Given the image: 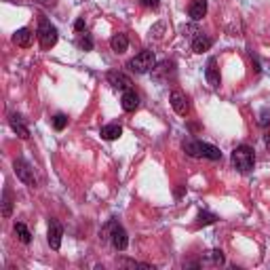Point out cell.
<instances>
[{
	"mask_svg": "<svg viewBox=\"0 0 270 270\" xmlns=\"http://www.w3.org/2000/svg\"><path fill=\"white\" fill-rule=\"evenodd\" d=\"M181 146H184L186 154L192 156V158H209V161H222L220 148L207 144V141H201V139H186Z\"/></svg>",
	"mask_w": 270,
	"mask_h": 270,
	"instance_id": "cell-1",
	"label": "cell"
},
{
	"mask_svg": "<svg viewBox=\"0 0 270 270\" xmlns=\"http://www.w3.org/2000/svg\"><path fill=\"white\" fill-rule=\"evenodd\" d=\"M232 165H234V169H239L243 173L251 171L253 165H256V152H253V148L247 144L236 146L232 150Z\"/></svg>",
	"mask_w": 270,
	"mask_h": 270,
	"instance_id": "cell-2",
	"label": "cell"
},
{
	"mask_svg": "<svg viewBox=\"0 0 270 270\" xmlns=\"http://www.w3.org/2000/svg\"><path fill=\"white\" fill-rule=\"evenodd\" d=\"M36 36H38V41H41L43 49H51V46H55V43H57L59 32H57V28H55L49 19H45V17H43L41 21H38Z\"/></svg>",
	"mask_w": 270,
	"mask_h": 270,
	"instance_id": "cell-3",
	"label": "cell"
},
{
	"mask_svg": "<svg viewBox=\"0 0 270 270\" xmlns=\"http://www.w3.org/2000/svg\"><path fill=\"white\" fill-rule=\"evenodd\" d=\"M154 63H156V57L152 51H139L135 57L129 61V68L133 70L135 74H148L154 70Z\"/></svg>",
	"mask_w": 270,
	"mask_h": 270,
	"instance_id": "cell-4",
	"label": "cell"
},
{
	"mask_svg": "<svg viewBox=\"0 0 270 270\" xmlns=\"http://www.w3.org/2000/svg\"><path fill=\"white\" fill-rule=\"evenodd\" d=\"M13 169H15V176H17L26 186H36V178H34V169H32V165L26 161V158H17V161L13 163Z\"/></svg>",
	"mask_w": 270,
	"mask_h": 270,
	"instance_id": "cell-5",
	"label": "cell"
},
{
	"mask_svg": "<svg viewBox=\"0 0 270 270\" xmlns=\"http://www.w3.org/2000/svg\"><path fill=\"white\" fill-rule=\"evenodd\" d=\"M108 230H110V243H112V247L118 251H125L127 245H129V236H127L125 228L121 224H116V222H110Z\"/></svg>",
	"mask_w": 270,
	"mask_h": 270,
	"instance_id": "cell-6",
	"label": "cell"
},
{
	"mask_svg": "<svg viewBox=\"0 0 270 270\" xmlns=\"http://www.w3.org/2000/svg\"><path fill=\"white\" fill-rule=\"evenodd\" d=\"M108 83L112 85V89H116V91H127V89H131V78L127 76L125 72H118V70H112V72H108Z\"/></svg>",
	"mask_w": 270,
	"mask_h": 270,
	"instance_id": "cell-7",
	"label": "cell"
},
{
	"mask_svg": "<svg viewBox=\"0 0 270 270\" xmlns=\"http://www.w3.org/2000/svg\"><path fill=\"white\" fill-rule=\"evenodd\" d=\"M61 236H63V226L57 220L49 222V234H46V241H49L51 249H59L61 247Z\"/></svg>",
	"mask_w": 270,
	"mask_h": 270,
	"instance_id": "cell-8",
	"label": "cell"
},
{
	"mask_svg": "<svg viewBox=\"0 0 270 270\" xmlns=\"http://www.w3.org/2000/svg\"><path fill=\"white\" fill-rule=\"evenodd\" d=\"M171 108L176 110L180 116H186L190 112V104H188V97L181 91H173L171 93Z\"/></svg>",
	"mask_w": 270,
	"mask_h": 270,
	"instance_id": "cell-9",
	"label": "cell"
},
{
	"mask_svg": "<svg viewBox=\"0 0 270 270\" xmlns=\"http://www.w3.org/2000/svg\"><path fill=\"white\" fill-rule=\"evenodd\" d=\"M121 106H123L125 112H135V110L139 108V95L135 93L133 89H127V91H123Z\"/></svg>",
	"mask_w": 270,
	"mask_h": 270,
	"instance_id": "cell-10",
	"label": "cell"
},
{
	"mask_svg": "<svg viewBox=\"0 0 270 270\" xmlns=\"http://www.w3.org/2000/svg\"><path fill=\"white\" fill-rule=\"evenodd\" d=\"M188 15L192 21H201L207 15V0H192L188 6Z\"/></svg>",
	"mask_w": 270,
	"mask_h": 270,
	"instance_id": "cell-11",
	"label": "cell"
},
{
	"mask_svg": "<svg viewBox=\"0 0 270 270\" xmlns=\"http://www.w3.org/2000/svg\"><path fill=\"white\" fill-rule=\"evenodd\" d=\"M32 41H34V32H32L30 28H19L13 34V43L17 46H23V49H28V46L32 45Z\"/></svg>",
	"mask_w": 270,
	"mask_h": 270,
	"instance_id": "cell-12",
	"label": "cell"
},
{
	"mask_svg": "<svg viewBox=\"0 0 270 270\" xmlns=\"http://www.w3.org/2000/svg\"><path fill=\"white\" fill-rule=\"evenodd\" d=\"M9 125H11V129L17 133L21 139H28L30 137V129L26 127V123H23V118L19 114H11L9 116Z\"/></svg>",
	"mask_w": 270,
	"mask_h": 270,
	"instance_id": "cell-13",
	"label": "cell"
},
{
	"mask_svg": "<svg viewBox=\"0 0 270 270\" xmlns=\"http://www.w3.org/2000/svg\"><path fill=\"white\" fill-rule=\"evenodd\" d=\"M205 76H207V81L211 87H220V70H218V59L211 57L207 61V68H205Z\"/></svg>",
	"mask_w": 270,
	"mask_h": 270,
	"instance_id": "cell-14",
	"label": "cell"
},
{
	"mask_svg": "<svg viewBox=\"0 0 270 270\" xmlns=\"http://www.w3.org/2000/svg\"><path fill=\"white\" fill-rule=\"evenodd\" d=\"M123 135V127L118 125V123H110L106 127H101V137L108 139V141H112V139H118Z\"/></svg>",
	"mask_w": 270,
	"mask_h": 270,
	"instance_id": "cell-15",
	"label": "cell"
},
{
	"mask_svg": "<svg viewBox=\"0 0 270 270\" xmlns=\"http://www.w3.org/2000/svg\"><path fill=\"white\" fill-rule=\"evenodd\" d=\"M211 45H213V41H211L209 36H205V34H198V36L192 38V51H194V53H205V51H209Z\"/></svg>",
	"mask_w": 270,
	"mask_h": 270,
	"instance_id": "cell-16",
	"label": "cell"
},
{
	"mask_svg": "<svg viewBox=\"0 0 270 270\" xmlns=\"http://www.w3.org/2000/svg\"><path fill=\"white\" fill-rule=\"evenodd\" d=\"M110 46H112L114 53H125L127 46H129V38H127V34H114L110 38Z\"/></svg>",
	"mask_w": 270,
	"mask_h": 270,
	"instance_id": "cell-17",
	"label": "cell"
},
{
	"mask_svg": "<svg viewBox=\"0 0 270 270\" xmlns=\"http://www.w3.org/2000/svg\"><path fill=\"white\" fill-rule=\"evenodd\" d=\"M11 213H13V194H11L9 188H4V192H2V216L11 218Z\"/></svg>",
	"mask_w": 270,
	"mask_h": 270,
	"instance_id": "cell-18",
	"label": "cell"
},
{
	"mask_svg": "<svg viewBox=\"0 0 270 270\" xmlns=\"http://www.w3.org/2000/svg\"><path fill=\"white\" fill-rule=\"evenodd\" d=\"M15 234H17V239L23 243V245H30L32 243V232L28 230V226L26 224H15Z\"/></svg>",
	"mask_w": 270,
	"mask_h": 270,
	"instance_id": "cell-19",
	"label": "cell"
},
{
	"mask_svg": "<svg viewBox=\"0 0 270 270\" xmlns=\"http://www.w3.org/2000/svg\"><path fill=\"white\" fill-rule=\"evenodd\" d=\"M216 220H218L216 213H209V211H201V213H198V226H209Z\"/></svg>",
	"mask_w": 270,
	"mask_h": 270,
	"instance_id": "cell-20",
	"label": "cell"
},
{
	"mask_svg": "<svg viewBox=\"0 0 270 270\" xmlns=\"http://www.w3.org/2000/svg\"><path fill=\"white\" fill-rule=\"evenodd\" d=\"M66 125H68V116H66V114H55V116H53L55 131H63V129H66Z\"/></svg>",
	"mask_w": 270,
	"mask_h": 270,
	"instance_id": "cell-21",
	"label": "cell"
},
{
	"mask_svg": "<svg viewBox=\"0 0 270 270\" xmlns=\"http://www.w3.org/2000/svg\"><path fill=\"white\" fill-rule=\"evenodd\" d=\"M78 46H81L83 51H91V49H93L91 36H89V34H81V36H78Z\"/></svg>",
	"mask_w": 270,
	"mask_h": 270,
	"instance_id": "cell-22",
	"label": "cell"
},
{
	"mask_svg": "<svg viewBox=\"0 0 270 270\" xmlns=\"http://www.w3.org/2000/svg\"><path fill=\"white\" fill-rule=\"evenodd\" d=\"M209 260L213 262V264H224V253H222V249H211L209 251Z\"/></svg>",
	"mask_w": 270,
	"mask_h": 270,
	"instance_id": "cell-23",
	"label": "cell"
},
{
	"mask_svg": "<svg viewBox=\"0 0 270 270\" xmlns=\"http://www.w3.org/2000/svg\"><path fill=\"white\" fill-rule=\"evenodd\" d=\"M141 4L146 6V9H158V4H161V0H139Z\"/></svg>",
	"mask_w": 270,
	"mask_h": 270,
	"instance_id": "cell-24",
	"label": "cell"
},
{
	"mask_svg": "<svg viewBox=\"0 0 270 270\" xmlns=\"http://www.w3.org/2000/svg\"><path fill=\"white\" fill-rule=\"evenodd\" d=\"M163 30H165V23H158V26H154L150 30V34H154V38H163V34H161Z\"/></svg>",
	"mask_w": 270,
	"mask_h": 270,
	"instance_id": "cell-25",
	"label": "cell"
},
{
	"mask_svg": "<svg viewBox=\"0 0 270 270\" xmlns=\"http://www.w3.org/2000/svg\"><path fill=\"white\" fill-rule=\"evenodd\" d=\"M74 30L78 32V34H83V32L87 30V23H85V19H76V23H74Z\"/></svg>",
	"mask_w": 270,
	"mask_h": 270,
	"instance_id": "cell-26",
	"label": "cell"
},
{
	"mask_svg": "<svg viewBox=\"0 0 270 270\" xmlns=\"http://www.w3.org/2000/svg\"><path fill=\"white\" fill-rule=\"evenodd\" d=\"M270 125V114L268 112H262L260 116V127H268Z\"/></svg>",
	"mask_w": 270,
	"mask_h": 270,
	"instance_id": "cell-27",
	"label": "cell"
},
{
	"mask_svg": "<svg viewBox=\"0 0 270 270\" xmlns=\"http://www.w3.org/2000/svg\"><path fill=\"white\" fill-rule=\"evenodd\" d=\"M266 146L270 148V135H266Z\"/></svg>",
	"mask_w": 270,
	"mask_h": 270,
	"instance_id": "cell-28",
	"label": "cell"
}]
</instances>
